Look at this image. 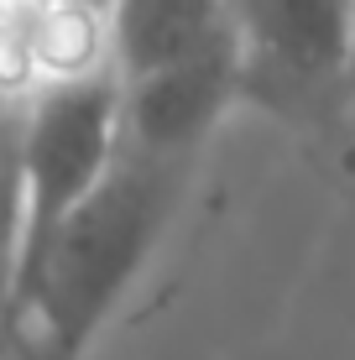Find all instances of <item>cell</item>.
Here are the masks:
<instances>
[{"instance_id": "ba28073f", "label": "cell", "mask_w": 355, "mask_h": 360, "mask_svg": "<svg viewBox=\"0 0 355 360\" xmlns=\"http://www.w3.org/2000/svg\"><path fill=\"white\" fill-rule=\"evenodd\" d=\"M0 360H73V355H63L58 345H47L32 324H16V329L0 334Z\"/></svg>"}, {"instance_id": "7a4b0ae2", "label": "cell", "mask_w": 355, "mask_h": 360, "mask_svg": "<svg viewBox=\"0 0 355 360\" xmlns=\"http://www.w3.org/2000/svg\"><path fill=\"white\" fill-rule=\"evenodd\" d=\"M240 105L335 146L355 99V0H230Z\"/></svg>"}, {"instance_id": "8992f818", "label": "cell", "mask_w": 355, "mask_h": 360, "mask_svg": "<svg viewBox=\"0 0 355 360\" xmlns=\"http://www.w3.org/2000/svg\"><path fill=\"white\" fill-rule=\"evenodd\" d=\"M110 42H115V79H146L157 68L235 42L230 0H115Z\"/></svg>"}, {"instance_id": "9c48e42d", "label": "cell", "mask_w": 355, "mask_h": 360, "mask_svg": "<svg viewBox=\"0 0 355 360\" xmlns=\"http://www.w3.org/2000/svg\"><path fill=\"white\" fill-rule=\"evenodd\" d=\"M16 126H21V110H11L6 99H0V146H6L11 136H16Z\"/></svg>"}, {"instance_id": "6da1fadb", "label": "cell", "mask_w": 355, "mask_h": 360, "mask_svg": "<svg viewBox=\"0 0 355 360\" xmlns=\"http://www.w3.org/2000/svg\"><path fill=\"white\" fill-rule=\"evenodd\" d=\"M188 178V162H162L120 146L89 204L68 219V230L47 251L16 324H32L73 360H89V345L120 314L141 271L152 266L157 245L167 240Z\"/></svg>"}, {"instance_id": "52a82bcc", "label": "cell", "mask_w": 355, "mask_h": 360, "mask_svg": "<svg viewBox=\"0 0 355 360\" xmlns=\"http://www.w3.org/2000/svg\"><path fill=\"white\" fill-rule=\"evenodd\" d=\"M21 297V172H16V136L0 146V329L16 319Z\"/></svg>"}, {"instance_id": "277c9868", "label": "cell", "mask_w": 355, "mask_h": 360, "mask_svg": "<svg viewBox=\"0 0 355 360\" xmlns=\"http://www.w3.org/2000/svg\"><path fill=\"white\" fill-rule=\"evenodd\" d=\"M115 73L110 11L94 0H0V99L27 110L53 89Z\"/></svg>"}, {"instance_id": "30bf717a", "label": "cell", "mask_w": 355, "mask_h": 360, "mask_svg": "<svg viewBox=\"0 0 355 360\" xmlns=\"http://www.w3.org/2000/svg\"><path fill=\"white\" fill-rule=\"evenodd\" d=\"M94 6H105V11H110V6H115V0H94Z\"/></svg>"}, {"instance_id": "5b68a950", "label": "cell", "mask_w": 355, "mask_h": 360, "mask_svg": "<svg viewBox=\"0 0 355 360\" xmlns=\"http://www.w3.org/2000/svg\"><path fill=\"white\" fill-rule=\"evenodd\" d=\"M230 105H240L235 42L120 84V146L193 167Z\"/></svg>"}, {"instance_id": "3957f363", "label": "cell", "mask_w": 355, "mask_h": 360, "mask_svg": "<svg viewBox=\"0 0 355 360\" xmlns=\"http://www.w3.org/2000/svg\"><path fill=\"white\" fill-rule=\"evenodd\" d=\"M115 152H120V79L115 73L94 79V84H73V89H53L37 105L21 110V126H16V172H21V297H16V319H21V303H27L47 251L68 230V219L89 204V193L100 188Z\"/></svg>"}]
</instances>
